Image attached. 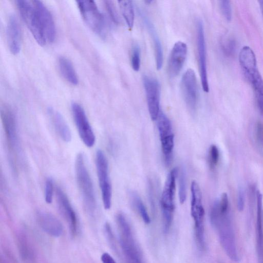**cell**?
<instances>
[{"label": "cell", "instance_id": "obj_1", "mask_svg": "<svg viewBox=\"0 0 263 263\" xmlns=\"http://www.w3.org/2000/svg\"><path fill=\"white\" fill-rule=\"evenodd\" d=\"M210 221L217 231L221 246L228 257L238 261L237 252L234 229L229 215V209L222 208L216 200L210 211Z\"/></svg>", "mask_w": 263, "mask_h": 263}, {"label": "cell", "instance_id": "obj_2", "mask_svg": "<svg viewBox=\"0 0 263 263\" xmlns=\"http://www.w3.org/2000/svg\"><path fill=\"white\" fill-rule=\"evenodd\" d=\"M239 61L242 72L251 85L257 105L263 115V79L257 68L255 54L249 46H244L239 54Z\"/></svg>", "mask_w": 263, "mask_h": 263}, {"label": "cell", "instance_id": "obj_3", "mask_svg": "<svg viewBox=\"0 0 263 263\" xmlns=\"http://www.w3.org/2000/svg\"><path fill=\"white\" fill-rule=\"evenodd\" d=\"M75 172L77 184L84 205L88 212L93 215L97 207L95 190L86 164L85 156L82 153L77 155Z\"/></svg>", "mask_w": 263, "mask_h": 263}, {"label": "cell", "instance_id": "obj_4", "mask_svg": "<svg viewBox=\"0 0 263 263\" xmlns=\"http://www.w3.org/2000/svg\"><path fill=\"white\" fill-rule=\"evenodd\" d=\"M178 169H172L167 175L161 198V207L163 219V229L167 233L171 226L174 212V196L176 180Z\"/></svg>", "mask_w": 263, "mask_h": 263}, {"label": "cell", "instance_id": "obj_5", "mask_svg": "<svg viewBox=\"0 0 263 263\" xmlns=\"http://www.w3.org/2000/svg\"><path fill=\"white\" fill-rule=\"evenodd\" d=\"M119 231V242L129 263H142L140 250L133 237L131 228L124 215L119 213L116 217Z\"/></svg>", "mask_w": 263, "mask_h": 263}, {"label": "cell", "instance_id": "obj_6", "mask_svg": "<svg viewBox=\"0 0 263 263\" xmlns=\"http://www.w3.org/2000/svg\"><path fill=\"white\" fill-rule=\"evenodd\" d=\"M191 214L194 221L196 240L200 249L205 247L204 233V210L202 204V193L198 184L193 181L191 185Z\"/></svg>", "mask_w": 263, "mask_h": 263}, {"label": "cell", "instance_id": "obj_7", "mask_svg": "<svg viewBox=\"0 0 263 263\" xmlns=\"http://www.w3.org/2000/svg\"><path fill=\"white\" fill-rule=\"evenodd\" d=\"M77 3L80 13L86 24L101 37H105L106 21L96 3L92 1H78Z\"/></svg>", "mask_w": 263, "mask_h": 263}, {"label": "cell", "instance_id": "obj_8", "mask_svg": "<svg viewBox=\"0 0 263 263\" xmlns=\"http://www.w3.org/2000/svg\"><path fill=\"white\" fill-rule=\"evenodd\" d=\"M22 17L36 42L43 46L46 39L37 10L32 1L20 0L16 2Z\"/></svg>", "mask_w": 263, "mask_h": 263}, {"label": "cell", "instance_id": "obj_9", "mask_svg": "<svg viewBox=\"0 0 263 263\" xmlns=\"http://www.w3.org/2000/svg\"><path fill=\"white\" fill-rule=\"evenodd\" d=\"M96 164L104 207L105 210H109L111 205L112 189L108 161L101 149H98L96 152Z\"/></svg>", "mask_w": 263, "mask_h": 263}, {"label": "cell", "instance_id": "obj_10", "mask_svg": "<svg viewBox=\"0 0 263 263\" xmlns=\"http://www.w3.org/2000/svg\"><path fill=\"white\" fill-rule=\"evenodd\" d=\"M157 120L165 162L166 165H169L172 160L174 146V135L172 124L170 119L162 111H160Z\"/></svg>", "mask_w": 263, "mask_h": 263}, {"label": "cell", "instance_id": "obj_11", "mask_svg": "<svg viewBox=\"0 0 263 263\" xmlns=\"http://www.w3.org/2000/svg\"><path fill=\"white\" fill-rule=\"evenodd\" d=\"M71 110L80 138L86 146L92 147L96 137L84 109L79 104L73 102Z\"/></svg>", "mask_w": 263, "mask_h": 263}, {"label": "cell", "instance_id": "obj_12", "mask_svg": "<svg viewBox=\"0 0 263 263\" xmlns=\"http://www.w3.org/2000/svg\"><path fill=\"white\" fill-rule=\"evenodd\" d=\"M181 88L187 106L191 110L195 111L198 102L199 92L196 74L192 69H188L184 73Z\"/></svg>", "mask_w": 263, "mask_h": 263}, {"label": "cell", "instance_id": "obj_13", "mask_svg": "<svg viewBox=\"0 0 263 263\" xmlns=\"http://www.w3.org/2000/svg\"><path fill=\"white\" fill-rule=\"evenodd\" d=\"M143 83L150 117L153 120H156L160 111V84L156 79L146 75L143 77Z\"/></svg>", "mask_w": 263, "mask_h": 263}, {"label": "cell", "instance_id": "obj_14", "mask_svg": "<svg viewBox=\"0 0 263 263\" xmlns=\"http://www.w3.org/2000/svg\"><path fill=\"white\" fill-rule=\"evenodd\" d=\"M197 47L201 83L204 91H209L206 64V49L203 23L199 21L197 24Z\"/></svg>", "mask_w": 263, "mask_h": 263}, {"label": "cell", "instance_id": "obj_15", "mask_svg": "<svg viewBox=\"0 0 263 263\" xmlns=\"http://www.w3.org/2000/svg\"><path fill=\"white\" fill-rule=\"evenodd\" d=\"M1 117L9 148L14 151L18 145L15 114L10 106L4 105L1 109Z\"/></svg>", "mask_w": 263, "mask_h": 263}, {"label": "cell", "instance_id": "obj_16", "mask_svg": "<svg viewBox=\"0 0 263 263\" xmlns=\"http://www.w3.org/2000/svg\"><path fill=\"white\" fill-rule=\"evenodd\" d=\"M55 196L59 208L68 222L71 235L74 236L77 234L79 229L76 213L66 194L59 187L56 188Z\"/></svg>", "mask_w": 263, "mask_h": 263}, {"label": "cell", "instance_id": "obj_17", "mask_svg": "<svg viewBox=\"0 0 263 263\" xmlns=\"http://www.w3.org/2000/svg\"><path fill=\"white\" fill-rule=\"evenodd\" d=\"M187 54L186 45L181 41L173 46L168 62V72L172 78L176 77L181 71Z\"/></svg>", "mask_w": 263, "mask_h": 263}, {"label": "cell", "instance_id": "obj_18", "mask_svg": "<svg viewBox=\"0 0 263 263\" xmlns=\"http://www.w3.org/2000/svg\"><path fill=\"white\" fill-rule=\"evenodd\" d=\"M32 3L38 13L46 41L53 42L56 37V28L51 13L42 2L33 1Z\"/></svg>", "mask_w": 263, "mask_h": 263}, {"label": "cell", "instance_id": "obj_19", "mask_svg": "<svg viewBox=\"0 0 263 263\" xmlns=\"http://www.w3.org/2000/svg\"><path fill=\"white\" fill-rule=\"evenodd\" d=\"M37 223L41 229L48 235L59 237L63 232L61 221L53 215L47 212L40 211L36 213Z\"/></svg>", "mask_w": 263, "mask_h": 263}, {"label": "cell", "instance_id": "obj_20", "mask_svg": "<svg viewBox=\"0 0 263 263\" xmlns=\"http://www.w3.org/2000/svg\"><path fill=\"white\" fill-rule=\"evenodd\" d=\"M9 50L13 54L19 53L21 46V32L20 24L15 16H10L6 29Z\"/></svg>", "mask_w": 263, "mask_h": 263}, {"label": "cell", "instance_id": "obj_21", "mask_svg": "<svg viewBox=\"0 0 263 263\" xmlns=\"http://www.w3.org/2000/svg\"><path fill=\"white\" fill-rule=\"evenodd\" d=\"M139 13L151 36L155 50L156 67L158 70H160L162 67L163 61V49L161 41L154 24L148 17L141 11H139Z\"/></svg>", "mask_w": 263, "mask_h": 263}, {"label": "cell", "instance_id": "obj_22", "mask_svg": "<svg viewBox=\"0 0 263 263\" xmlns=\"http://www.w3.org/2000/svg\"><path fill=\"white\" fill-rule=\"evenodd\" d=\"M257 212H256V241L258 259L260 263H263V230L262 210V197L259 191L256 193Z\"/></svg>", "mask_w": 263, "mask_h": 263}, {"label": "cell", "instance_id": "obj_23", "mask_svg": "<svg viewBox=\"0 0 263 263\" xmlns=\"http://www.w3.org/2000/svg\"><path fill=\"white\" fill-rule=\"evenodd\" d=\"M48 113L60 137L64 142H70L72 138L71 133L63 117L60 112L52 108L48 109Z\"/></svg>", "mask_w": 263, "mask_h": 263}, {"label": "cell", "instance_id": "obj_24", "mask_svg": "<svg viewBox=\"0 0 263 263\" xmlns=\"http://www.w3.org/2000/svg\"><path fill=\"white\" fill-rule=\"evenodd\" d=\"M59 70L63 77L69 83L77 85L78 79L72 64L69 60L63 57L58 60Z\"/></svg>", "mask_w": 263, "mask_h": 263}, {"label": "cell", "instance_id": "obj_25", "mask_svg": "<svg viewBox=\"0 0 263 263\" xmlns=\"http://www.w3.org/2000/svg\"><path fill=\"white\" fill-rule=\"evenodd\" d=\"M119 5L123 17L129 29L133 28L134 23V10L132 1L128 0L119 1Z\"/></svg>", "mask_w": 263, "mask_h": 263}, {"label": "cell", "instance_id": "obj_26", "mask_svg": "<svg viewBox=\"0 0 263 263\" xmlns=\"http://www.w3.org/2000/svg\"><path fill=\"white\" fill-rule=\"evenodd\" d=\"M130 196L134 206L138 211L143 221L146 224H149L151 222V219L140 197L136 192H135L131 193Z\"/></svg>", "mask_w": 263, "mask_h": 263}, {"label": "cell", "instance_id": "obj_27", "mask_svg": "<svg viewBox=\"0 0 263 263\" xmlns=\"http://www.w3.org/2000/svg\"><path fill=\"white\" fill-rule=\"evenodd\" d=\"M178 175L179 200L181 203H183L185 201L186 195V173L185 170L183 168H181L179 172Z\"/></svg>", "mask_w": 263, "mask_h": 263}, {"label": "cell", "instance_id": "obj_28", "mask_svg": "<svg viewBox=\"0 0 263 263\" xmlns=\"http://www.w3.org/2000/svg\"><path fill=\"white\" fill-rule=\"evenodd\" d=\"M140 48L138 44H135L132 48L131 55V65L133 69L138 71L140 69Z\"/></svg>", "mask_w": 263, "mask_h": 263}, {"label": "cell", "instance_id": "obj_29", "mask_svg": "<svg viewBox=\"0 0 263 263\" xmlns=\"http://www.w3.org/2000/svg\"><path fill=\"white\" fill-rule=\"evenodd\" d=\"M219 159V152L215 145H212L209 148L208 161L211 168H214L218 164Z\"/></svg>", "mask_w": 263, "mask_h": 263}, {"label": "cell", "instance_id": "obj_30", "mask_svg": "<svg viewBox=\"0 0 263 263\" xmlns=\"http://www.w3.org/2000/svg\"><path fill=\"white\" fill-rule=\"evenodd\" d=\"M53 181L51 178H48L46 179L45 185V200L46 203L50 204L52 202L53 199Z\"/></svg>", "mask_w": 263, "mask_h": 263}, {"label": "cell", "instance_id": "obj_31", "mask_svg": "<svg viewBox=\"0 0 263 263\" xmlns=\"http://www.w3.org/2000/svg\"><path fill=\"white\" fill-rule=\"evenodd\" d=\"M221 11L228 21H230L232 18V11L230 2L229 1H221L219 3Z\"/></svg>", "mask_w": 263, "mask_h": 263}, {"label": "cell", "instance_id": "obj_32", "mask_svg": "<svg viewBox=\"0 0 263 263\" xmlns=\"http://www.w3.org/2000/svg\"><path fill=\"white\" fill-rule=\"evenodd\" d=\"M105 4L106 9L112 21L116 24L119 23V16L113 2L110 1H106L105 2Z\"/></svg>", "mask_w": 263, "mask_h": 263}, {"label": "cell", "instance_id": "obj_33", "mask_svg": "<svg viewBox=\"0 0 263 263\" xmlns=\"http://www.w3.org/2000/svg\"><path fill=\"white\" fill-rule=\"evenodd\" d=\"M227 42H224L222 44L223 50L227 54H231L235 49V44L231 40H227Z\"/></svg>", "mask_w": 263, "mask_h": 263}, {"label": "cell", "instance_id": "obj_34", "mask_svg": "<svg viewBox=\"0 0 263 263\" xmlns=\"http://www.w3.org/2000/svg\"><path fill=\"white\" fill-rule=\"evenodd\" d=\"M245 204V197L243 192L241 190L239 191L237 199V208L239 211H241L243 209Z\"/></svg>", "mask_w": 263, "mask_h": 263}, {"label": "cell", "instance_id": "obj_35", "mask_svg": "<svg viewBox=\"0 0 263 263\" xmlns=\"http://www.w3.org/2000/svg\"><path fill=\"white\" fill-rule=\"evenodd\" d=\"M101 260L102 263H116L112 256L107 253H104L102 254Z\"/></svg>", "mask_w": 263, "mask_h": 263}, {"label": "cell", "instance_id": "obj_36", "mask_svg": "<svg viewBox=\"0 0 263 263\" xmlns=\"http://www.w3.org/2000/svg\"><path fill=\"white\" fill-rule=\"evenodd\" d=\"M259 6H260V10H261V13H262V16H263V0L259 1Z\"/></svg>", "mask_w": 263, "mask_h": 263}, {"label": "cell", "instance_id": "obj_37", "mask_svg": "<svg viewBox=\"0 0 263 263\" xmlns=\"http://www.w3.org/2000/svg\"><path fill=\"white\" fill-rule=\"evenodd\" d=\"M152 2H153L152 1H149V0L145 1V3H146L147 4H151Z\"/></svg>", "mask_w": 263, "mask_h": 263}]
</instances>
